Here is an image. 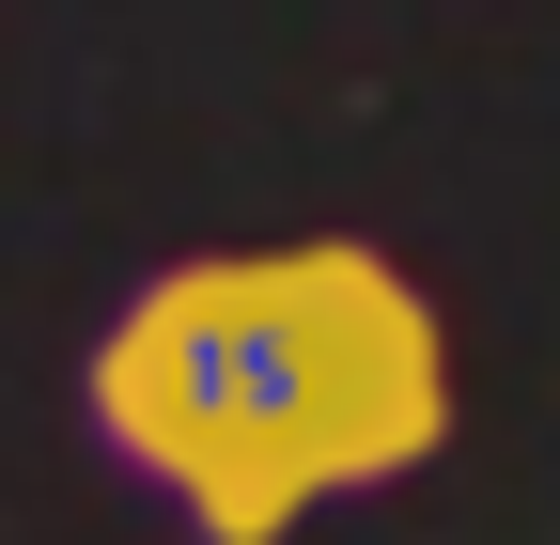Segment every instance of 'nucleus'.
Listing matches in <instances>:
<instances>
[{
  "label": "nucleus",
  "instance_id": "nucleus-1",
  "mask_svg": "<svg viewBox=\"0 0 560 545\" xmlns=\"http://www.w3.org/2000/svg\"><path fill=\"white\" fill-rule=\"evenodd\" d=\"M94 437L172 484L202 545H280L312 499L389 484L452 437V327L359 234L202 250L109 312Z\"/></svg>",
  "mask_w": 560,
  "mask_h": 545
}]
</instances>
